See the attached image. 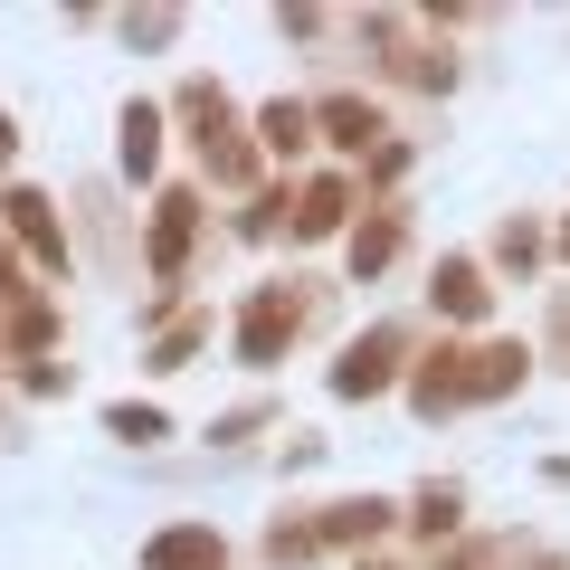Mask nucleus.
I'll return each instance as SVG.
<instances>
[{"mask_svg": "<svg viewBox=\"0 0 570 570\" xmlns=\"http://www.w3.org/2000/svg\"><path fill=\"white\" fill-rule=\"evenodd\" d=\"M163 115L181 124V142H190V181H200V190L247 200V190L276 181V171H266V153H257V134H247V115H238V96H228L219 77H200V67H190V77L163 96Z\"/></svg>", "mask_w": 570, "mask_h": 570, "instance_id": "f257e3e1", "label": "nucleus"}, {"mask_svg": "<svg viewBox=\"0 0 570 570\" xmlns=\"http://www.w3.org/2000/svg\"><path fill=\"white\" fill-rule=\"evenodd\" d=\"M333 305H343V285L314 276V266H285V276H257L228 314V362L238 371H276L295 343L333 333Z\"/></svg>", "mask_w": 570, "mask_h": 570, "instance_id": "f03ea898", "label": "nucleus"}, {"mask_svg": "<svg viewBox=\"0 0 570 570\" xmlns=\"http://www.w3.org/2000/svg\"><path fill=\"white\" fill-rule=\"evenodd\" d=\"M419 343L428 333L409 324V314H371L362 333H352L343 352H333V371H324V390L343 409H371V400H400V381H409V362H419Z\"/></svg>", "mask_w": 570, "mask_h": 570, "instance_id": "7ed1b4c3", "label": "nucleus"}, {"mask_svg": "<svg viewBox=\"0 0 570 570\" xmlns=\"http://www.w3.org/2000/svg\"><path fill=\"white\" fill-rule=\"evenodd\" d=\"M200 238H209V190L200 181H163L153 209H142V276L171 285V295H190V276H200Z\"/></svg>", "mask_w": 570, "mask_h": 570, "instance_id": "20e7f679", "label": "nucleus"}, {"mask_svg": "<svg viewBox=\"0 0 570 570\" xmlns=\"http://www.w3.org/2000/svg\"><path fill=\"white\" fill-rule=\"evenodd\" d=\"M67 238H77V266H96L105 285L142 266V228H134V200H124V181H105V171L67 190Z\"/></svg>", "mask_w": 570, "mask_h": 570, "instance_id": "39448f33", "label": "nucleus"}, {"mask_svg": "<svg viewBox=\"0 0 570 570\" xmlns=\"http://www.w3.org/2000/svg\"><path fill=\"white\" fill-rule=\"evenodd\" d=\"M0 238L29 257V276L58 295L67 276H77V238H67V209H58V190H39V181H0Z\"/></svg>", "mask_w": 570, "mask_h": 570, "instance_id": "423d86ee", "label": "nucleus"}, {"mask_svg": "<svg viewBox=\"0 0 570 570\" xmlns=\"http://www.w3.org/2000/svg\"><path fill=\"white\" fill-rule=\"evenodd\" d=\"M428 324L438 333H456V343H475V333H494V295L504 285L485 276V257L475 247H438V266H428Z\"/></svg>", "mask_w": 570, "mask_h": 570, "instance_id": "0eeeda50", "label": "nucleus"}, {"mask_svg": "<svg viewBox=\"0 0 570 570\" xmlns=\"http://www.w3.org/2000/svg\"><path fill=\"white\" fill-rule=\"evenodd\" d=\"M314 105V142H324L333 163L343 171H362L371 153H381L390 134H400V115H390L381 96H371V86H324V96H305Z\"/></svg>", "mask_w": 570, "mask_h": 570, "instance_id": "6e6552de", "label": "nucleus"}, {"mask_svg": "<svg viewBox=\"0 0 570 570\" xmlns=\"http://www.w3.org/2000/svg\"><path fill=\"white\" fill-rule=\"evenodd\" d=\"M352 219H362V181H352L343 163H314L305 181H295V219H285V238H295V247H343Z\"/></svg>", "mask_w": 570, "mask_h": 570, "instance_id": "1a4fd4ad", "label": "nucleus"}, {"mask_svg": "<svg viewBox=\"0 0 570 570\" xmlns=\"http://www.w3.org/2000/svg\"><path fill=\"white\" fill-rule=\"evenodd\" d=\"M400 409L419 428H448L456 409H466V343H456V333H428L419 343V362H409V381H400Z\"/></svg>", "mask_w": 570, "mask_h": 570, "instance_id": "9d476101", "label": "nucleus"}, {"mask_svg": "<svg viewBox=\"0 0 570 570\" xmlns=\"http://www.w3.org/2000/svg\"><path fill=\"white\" fill-rule=\"evenodd\" d=\"M163 153H171L163 96H124L115 105V181L124 190H163Z\"/></svg>", "mask_w": 570, "mask_h": 570, "instance_id": "9b49d317", "label": "nucleus"}, {"mask_svg": "<svg viewBox=\"0 0 570 570\" xmlns=\"http://www.w3.org/2000/svg\"><path fill=\"white\" fill-rule=\"evenodd\" d=\"M532 333H475L466 343V409H504L532 390Z\"/></svg>", "mask_w": 570, "mask_h": 570, "instance_id": "f8f14e48", "label": "nucleus"}, {"mask_svg": "<svg viewBox=\"0 0 570 570\" xmlns=\"http://www.w3.org/2000/svg\"><path fill=\"white\" fill-rule=\"evenodd\" d=\"M314 532H324V561L333 551H390L400 542V494H333V504H314Z\"/></svg>", "mask_w": 570, "mask_h": 570, "instance_id": "ddd939ff", "label": "nucleus"}, {"mask_svg": "<svg viewBox=\"0 0 570 570\" xmlns=\"http://www.w3.org/2000/svg\"><path fill=\"white\" fill-rule=\"evenodd\" d=\"M247 134H257V153H266L276 181H305L314 171V105L305 96H266L257 115H247Z\"/></svg>", "mask_w": 570, "mask_h": 570, "instance_id": "4468645a", "label": "nucleus"}, {"mask_svg": "<svg viewBox=\"0 0 570 570\" xmlns=\"http://www.w3.org/2000/svg\"><path fill=\"white\" fill-rule=\"evenodd\" d=\"M456 532H466V485H456V475H419V485L400 494V542L419 551H448Z\"/></svg>", "mask_w": 570, "mask_h": 570, "instance_id": "2eb2a0df", "label": "nucleus"}, {"mask_svg": "<svg viewBox=\"0 0 570 570\" xmlns=\"http://www.w3.org/2000/svg\"><path fill=\"white\" fill-rule=\"evenodd\" d=\"M134 561H142V570H228V532L209 523V513H171V523L142 532Z\"/></svg>", "mask_w": 570, "mask_h": 570, "instance_id": "dca6fc26", "label": "nucleus"}, {"mask_svg": "<svg viewBox=\"0 0 570 570\" xmlns=\"http://www.w3.org/2000/svg\"><path fill=\"white\" fill-rule=\"evenodd\" d=\"M475 257H485L494 285H532V276L551 266V219H542V209H504V219H494V238L475 247Z\"/></svg>", "mask_w": 570, "mask_h": 570, "instance_id": "f3484780", "label": "nucleus"}, {"mask_svg": "<svg viewBox=\"0 0 570 570\" xmlns=\"http://www.w3.org/2000/svg\"><path fill=\"white\" fill-rule=\"evenodd\" d=\"M400 257H409V200L362 209V219H352V238H343V276H352V285H381Z\"/></svg>", "mask_w": 570, "mask_h": 570, "instance_id": "a211bd4d", "label": "nucleus"}, {"mask_svg": "<svg viewBox=\"0 0 570 570\" xmlns=\"http://www.w3.org/2000/svg\"><path fill=\"white\" fill-rule=\"evenodd\" d=\"M67 352V314L58 295H20V305H0V362L20 371V362H58Z\"/></svg>", "mask_w": 570, "mask_h": 570, "instance_id": "6ab92c4d", "label": "nucleus"}, {"mask_svg": "<svg viewBox=\"0 0 570 570\" xmlns=\"http://www.w3.org/2000/svg\"><path fill=\"white\" fill-rule=\"evenodd\" d=\"M209 333H219V314H209V305L171 314V324L153 333V343H142V381H181V371H190V362L209 352Z\"/></svg>", "mask_w": 570, "mask_h": 570, "instance_id": "aec40b11", "label": "nucleus"}, {"mask_svg": "<svg viewBox=\"0 0 570 570\" xmlns=\"http://www.w3.org/2000/svg\"><path fill=\"white\" fill-rule=\"evenodd\" d=\"M523 561H532V532H475L466 523L448 551H428L419 570H523Z\"/></svg>", "mask_w": 570, "mask_h": 570, "instance_id": "412c9836", "label": "nucleus"}, {"mask_svg": "<svg viewBox=\"0 0 570 570\" xmlns=\"http://www.w3.org/2000/svg\"><path fill=\"white\" fill-rule=\"evenodd\" d=\"M257 561H266V570H314V561H324L314 504H285V513H266V532H257Z\"/></svg>", "mask_w": 570, "mask_h": 570, "instance_id": "4be33fe9", "label": "nucleus"}, {"mask_svg": "<svg viewBox=\"0 0 570 570\" xmlns=\"http://www.w3.org/2000/svg\"><path fill=\"white\" fill-rule=\"evenodd\" d=\"M285 219H295V181H266V190H247V200L228 209V238L238 247H276Z\"/></svg>", "mask_w": 570, "mask_h": 570, "instance_id": "5701e85b", "label": "nucleus"}, {"mask_svg": "<svg viewBox=\"0 0 570 570\" xmlns=\"http://www.w3.org/2000/svg\"><path fill=\"white\" fill-rule=\"evenodd\" d=\"M96 428H105V438H115V448H163V438H171V409L163 400H105L96 409Z\"/></svg>", "mask_w": 570, "mask_h": 570, "instance_id": "b1692460", "label": "nucleus"}, {"mask_svg": "<svg viewBox=\"0 0 570 570\" xmlns=\"http://www.w3.org/2000/svg\"><path fill=\"white\" fill-rule=\"evenodd\" d=\"M266 428H285V409H276V400H238V409H219V419H209L200 438H209L219 456H247V448L266 438Z\"/></svg>", "mask_w": 570, "mask_h": 570, "instance_id": "393cba45", "label": "nucleus"}, {"mask_svg": "<svg viewBox=\"0 0 570 570\" xmlns=\"http://www.w3.org/2000/svg\"><path fill=\"white\" fill-rule=\"evenodd\" d=\"M409 163H419V142H409V134H390L381 153H371V163L352 171V181H362V209H381V200H400V181H409Z\"/></svg>", "mask_w": 570, "mask_h": 570, "instance_id": "a878e982", "label": "nucleus"}, {"mask_svg": "<svg viewBox=\"0 0 570 570\" xmlns=\"http://www.w3.org/2000/svg\"><path fill=\"white\" fill-rule=\"evenodd\" d=\"M532 362L570 381V285H551V305H542V333H532Z\"/></svg>", "mask_w": 570, "mask_h": 570, "instance_id": "bb28decb", "label": "nucleus"}, {"mask_svg": "<svg viewBox=\"0 0 570 570\" xmlns=\"http://www.w3.org/2000/svg\"><path fill=\"white\" fill-rule=\"evenodd\" d=\"M181 29H190L181 10H124V20H115V39H124V48H142V58H163V48L181 39Z\"/></svg>", "mask_w": 570, "mask_h": 570, "instance_id": "cd10ccee", "label": "nucleus"}, {"mask_svg": "<svg viewBox=\"0 0 570 570\" xmlns=\"http://www.w3.org/2000/svg\"><path fill=\"white\" fill-rule=\"evenodd\" d=\"M276 39L285 48H324V39H343V10H314V0L305 10H276Z\"/></svg>", "mask_w": 570, "mask_h": 570, "instance_id": "c85d7f7f", "label": "nucleus"}, {"mask_svg": "<svg viewBox=\"0 0 570 570\" xmlns=\"http://www.w3.org/2000/svg\"><path fill=\"white\" fill-rule=\"evenodd\" d=\"M10 381H20V400H67V390H77V362H67V352L58 362H20Z\"/></svg>", "mask_w": 570, "mask_h": 570, "instance_id": "c756f323", "label": "nucleus"}, {"mask_svg": "<svg viewBox=\"0 0 570 570\" xmlns=\"http://www.w3.org/2000/svg\"><path fill=\"white\" fill-rule=\"evenodd\" d=\"M190 305H200V295H171V285H153V295H142V305H134V333H142V343H153V333H163L171 314H190Z\"/></svg>", "mask_w": 570, "mask_h": 570, "instance_id": "7c9ffc66", "label": "nucleus"}, {"mask_svg": "<svg viewBox=\"0 0 570 570\" xmlns=\"http://www.w3.org/2000/svg\"><path fill=\"white\" fill-rule=\"evenodd\" d=\"M20 295H48V285L29 276V257H20V247L0 238V305H20Z\"/></svg>", "mask_w": 570, "mask_h": 570, "instance_id": "2f4dec72", "label": "nucleus"}, {"mask_svg": "<svg viewBox=\"0 0 570 570\" xmlns=\"http://www.w3.org/2000/svg\"><path fill=\"white\" fill-rule=\"evenodd\" d=\"M333 456V438H314V428H285V475H314Z\"/></svg>", "mask_w": 570, "mask_h": 570, "instance_id": "473e14b6", "label": "nucleus"}, {"mask_svg": "<svg viewBox=\"0 0 570 570\" xmlns=\"http://www.w3.org/2000/svg\"><path fill=\"white\" fill-rule=\"evenodd\" d=\"M10 163H20V115L0 105V181H10Z\"/></svg>", "mask_w": 570, "mask_h": 570, "instance_id": "72a5a7b5", "label": "nucleus"}, {"mask_svg": "<svg viewBox=\"0 0 570 570\" xmlns=\"http://www.w3.org/2000/svg\"><path fill=\"white\" fill-rule=\"evenodd\" d=\"M542 485H561V494H570V448H561V456H542Z\"/></svg>", "mask_w": 570, "mask_h": 570, "instance_id": "f704fd0d", "label": "nucleus"}, {"mask_svg": "<svg viewBox=\"0 0 570 570\" xmlns=\"http://www.w3.org/2000/svg\"><path fill=\"white\" fill-rule=\"evenodd\" d=\"M352 570H409V561H400V551H362V561H352Z\"/></svg>", "mask_w": 570, "mask_h": 570, "instance_id": "c9c22d12", "label": "nucleus"}, {"mask_svg": "<svg viewBox=\"0 0 570 570\" xmlns=\"http://www.w3.org/2000/svg\"><path fill=\"white\" fill-rule=\"evenodd\" d=\"M523 570H570V561H561V551H542V542H532V561H523Z\"/></svg>", "mask_w": 570, "mask_h": 570, "instance_id": "e433bc0d", "label": "nucleus"}, {"mask_svg": "<svg viewBox=\"0 0 570 570\" xmlns=\"http://www.w3.org/2000/svg\"><path fill=\"white\" fill-rule=\"evenodd\" d=\"M551 257H561V266H570V209H561V228H551Z\"/></svg>", "mask_w": 570, "mask_h": 570, "instance_id": "4c0bfd02", "label": "nucleus"}]
</instances>
